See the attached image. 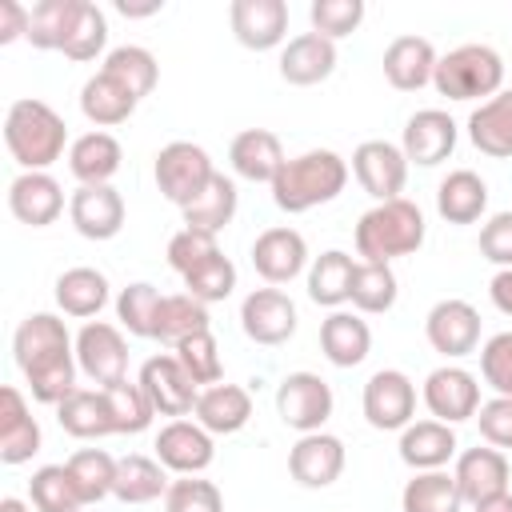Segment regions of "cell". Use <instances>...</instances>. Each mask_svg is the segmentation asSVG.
<instances>
[{"instance_id":"cell-30","label":"cell","mask_w":512,"mask_h":512,"mask_svg":"<svg viewBox=\"0 0 512 512\" xmlns=\"http://www.w3.org/2000/svg\"><path fill=\"white\" fill-rule=\"evenodd\" d=\"M368 348H372L368 320H360L356 312H340V308L324 316V324H320V352H324L328 364L356 368V364H364Z\"/></svg>"},{"instance_id":"cell-58","label":"cell","mask_w":512,"mask_h":512,"mask_svg":"<svg viewBox=\"0 0 512 512\" xmlns=\"http://www.w3.org/2000/svg\"><path fill=\"white\" fill-rule=\"evenodd\" d=\"M488 296H492V304H496L504 316H512V268H500V272L492 276Z\"/></svg>"},{"instance_id":"cell-37","label":"cell","mask_w":512,"mask_h":512,"mask_svg":"<svg viewBox=\"0 0 512 512\" xmlns=\"http://www.w3.org/2000/svg\"><path fill=\"white\" fill-rule=\"evenodd\" d=\"M56 304L64 316H76V320H92L100 316V308L108 304V276L100 268H68L60 272L56 280Z\"/></svg>"},{"instance_id":"cell-42","label":"cell","mask_w":512,"mask_h":512,"mask_svg":"<svg viewBox=\"0 0 512 512\" xmlns=\"http://www.w3.org/2000/svg\"><path fill=\"white\" fill-rule=\"evenodd\" d=\"M100 72H108L112 80H120L136 100H144V96L156 88V80H160L156 56H152L148 48H140V44H120V48H112V52L104 56V68H100Z\"/></svg>"},{"instance_id":"cell-35","label":"cell","mask_w":512,"mask_h":512,"mask_svg":"<svg viewBox=\"0 0 512 512\" xmlns=\"http://www.w3.org/2000/svg\"><path fill=\"white\" fill-rule=\"evenodd\" d=\"M168 468L156 460V456H120L116 460V484H112V496L124 500V504H152L168 492Z\"/></svg>"},{"instance_id":"cell-12","label":"cell","mask_w":512,"mask_h":512,"mask_svg":"<svg viewBox=\"0 0 512 512\" xmlns=\"http://www.w3.org/2000/svg\"><path fill=\"white\" fill-rule=\"evenodd\" d=\"M420 396H424V408L432 412V420L460 424V420H472L480 408V380L460 364H440L424 376Z\"/></svg>"},{"instance_id":"cell-29","label":"cell","mask_w":512,"mask_h":512,"mask_svg":"<svg viewBox=\"0 0 512 512\" xmlns=\"http://www.w3.org/2000/svg\"><path fill=\"white\" fill-rule=\"evenodd\" d=\"M120 160H124V148L112 132H84L68 144V172L80 180V184H112V176L120 172Z\"/></svg>"},{"instance_id":"cell-31","label":"cell","mask_w":512,"mask_h":512,"mask_svg":"<svg viewBox=\"0 0 512 512\" xmlns=\"http://www.w3.org/2000/svg\"><path fill=\"white\" fill-rule=\"evenodd\" d=\"M468 140L492 160L512 156V88H500L468 116Z\"/></svg>"},{"instance_id":"cell-15","label":"cell","mask_w":512,"mask_h":512,"mask_svg":"<svg viewBox=\"0 0 512 512\" xmlns=\"http://www.w3.org/2000/svg\"><path fill=\"white\" fill-rule=\"evenodd\" d=\"M68 220L84 240H112L124 228V196L112 184H80L68 196Z\"/></svg>"},{"instance_id":"cell-20","label":"cell","mask_w":512,"mask_h":512,"mask_svg":"<svg viewBox=\"0 0 512 512\" xmlns=\"http://www.w3.org/2000/svg\"><path fill=\"white\" fill-rule=\"evenodd\" d=\"M8 212L28 228H48L64 212V188L52 172H20L8 184Z\"/></svg>"},{"instance_id":"cell-17","label":"cell","mask_w":512,"mask_h":512,"mask_svg":"<svg viewBox=\"0 0 512 512\" xmlns=\"http://www.w3.org/2000/svg\"><path fill=\"white\" fill-rule=\"evenodd\" d=\"M308 264V240L288 228V224H276V228H264L256 240H252V268L276 288V284H288L304 272Z\"/></svg>"},{"instance_id":"cell-5","label":"cell","mask_w":512,"mask_h":512,"mask_svg":"<svg viewBox=\"0 0 512 512\" xmlns=\"http://www.w3.org/2000/svg\"><path fill=\"white\" fill-rule=\"evenodd\" d=\"M436 92L448 100H492L504 84V60L488 44H460L436 60Z\"/></svg>"},{"instance_id":"cell-22","label":"cell","mask_w":512,"mask_h":512,"mask_svg":"<svg viewBox=\"0 0 512 512\" xmlns=\"http://www.w3.org/2000/svg\"><path fill=\"white\" fill-rule=\"evenodd\" d=\"M400 148H404L408 164L432 168V164L452 156V148H456V120L448 112H440V108H420L416 116H408Z\"/></svg>"},{"instance_id":"cell-60","label":"cell","mask_w":512,"mask_h":512,"mask_svg":"<svg viewBox=\"0 0 512 512\" xmlns=\"http://www.w3.org/2000/svg\"><path fill=\"white\" fill-rule=\"evenodd\" d=\"M0 512H28V504L16 500V496H4V500H0Z\"/></svg>"},{"instance_id":"cell-7","label":"cell","mask_w":512,"mask_h":512,"mask_svg":"<svg viewBox=\"0 0 512 512\" xmlns=\"http://www.w3.org/2000/svg\"><path fill=\"white\" fill-rule=\"evenodd\" d=\"M332 408H336V396H332L328 380L316 376V372H288L276 388V412L300 436L304 432H324Z\"/></svg>"},{"instance_id":"cell-36","label":"cell","mask_w":512,"mask_h":512,"mask_svg":"<svg viewBox=\"0 0 512 512\" xmlns=\"http://www.w3.org/2000/svg\"><path fill=\"white\" fill-rule=\"evenodd\" d=\"M236 208H240V192H236V184H232L224 172H216V176H212V184H208V188H204L188 208H180V216H184V228H196V232L220 236V232L232 224Z\"/></svg>"},{"instance_id":"cell-47","label":"cell","mask_w":512,"mask_h":512,"mask_svg":"<svg viewBox=\"0 0 512 512\" xmlns=\"http://www.w3.org/2000/svg\"><path fill=\"white\" fill-rule=\"evenodd\" d=\"M104 44H108V20H104V12H100L96 4H88V0H80V8H76V16H72V28H68L60 52H64L68 60L84 64V60H96V56L104 52Z\"/></svg>"},{"instance_id":"cell-25","label":"cell","mask_w":512,"mask_h":512,"mask_svg":"<svg viewBox=\"0 0 512 512\" xmlns=\"http://www.w3.org/2000/svg\"><path fill=\"white\" fill-rule=\"evenodd\" d=\"M336 72V44L320 32H300L280 48V76L296 88H312Z\"/></svg>"},{"instance_id":"cell-23","label":"cell","mask_w":512,"mask_h":512,"mask_svg":"<svg viewBox=\"0 0 512 512\" xmlns=\"http://www.w3.org/2000/svg\"><path fill=\"white\" fill-rule=\"evenodd\" d=\"M40 452V424L16 384L0 388V460L4 464H28Z\"/></svg>"},{"instance_id":"cell-59","label":"cell","mask_w":512,"mask_h":512,"mask_svg":"<svg viewBox=\"0 0 512 512\" xmlns=\"http://www.w3.org/2000/svg\"><path fill=\"white\" fill-rule=\"evenodd\" d=\"M472 512H512V492H500L492 500H480V504H472Z\"/></svg>"},{"instance_id":"cell-9","label":"cell","mask_w":512,"mask_h":512,"mask_svg":"<svg viewBox=\"0 0 512 512\" xmlns=\"http://www.w3.org/2000/svg\"><path fill=\"white\" fill-rule=\"evenodd\" d=\"M76 364L92 384H116L128 380V340L108 320H88L76 332Z\"/></svg>"},{"instance_id":"cell-43","label":"cell","mask_w":512,"mask_h":512,"mask_svg":"<svg viewBox=\"0 0 512 512\" xmlns=\"http://www.w3.org/2000/svg\"><path fill=\"white\" fill-rule=\"evenodd\" d=\"M400 296V284H396V272L392 264H356V276H352V308L364 312V316H380L396 304Z\"/></svg>"},{"instance_id":"cell-55","label":"cell","mask_w":512,"mask_h":512,"mask_svg":"<svg viewBox=\"0 0 512 512\" xmlns=\"http://www.w3.org/2000/svg\"><path fill=\"white\" fill-rule=\"evenodd\" d=\"M476 424H480V436L484 444L492 448H512V396H492L476 408Z\"/></svg>"},{"instance_id":"cell-18","label":"cell","mask_w":512,"mask_h":512,"mask_svg":"<svg viewBox=\"0 0 512 512\" xmlns=\"http://www.w3.org/2000/svg\"><path fill=\"white\" fill-rule=\"evenodd\" d=\"M288 472L300 488H328L344 472V440L332 432H304L288 452Z\"/></svg>"},{"instance_id":"cell-41","label":"cell","mask_w":512,"mask_h":512,"mask_svg":"<svg viewBox=\"0 0 512 512\" xmlns=\"http://www.w3.org/2000/svg\"><path fill=\"white\" fill-rule=\"evenodd\" d=\"M76 492L84 504H100L104 496H112V484H116V456H108L104 448H80L64 460Z\"/></svg>"},{"instance_id":"cell-44","label":"cell","mask_w":512,"mask_h":512,"mask_svg":"<svg viewBox=\"0 0 512 512\" xmlns=\"http://www.w3.org/2000/svg\"><path fill=\"white\" fill-rule=\"evenodd\" d=\"M28 496L36 512H84V500L64 464H44L28 480Z\"/></svg>"},{"instance_id":"cell-45","label":"cell","mask_w":512,"mask_h":512,"mask_svg":"<svg viewBox=\"0 0 512 512\" xmlns=\"http://www.w3.org/2000/svg\"><path fill=\"white\" fill-rule=\"evenodd\" d=\"M80 0H40L32 4V16H28V44L40 48V52H60L64 48V36L72 28V16H76Z\"/></svg>"},{"instance_id":"cell-50","label":"cell","mask_w":512,"mask_h":512,"mask_svg":"<svg viewBox=\"0 0 512 512\" xmlns=\"http://www.w3.org/2000/svg\"><path fill=\"white\" fill-rule=\"evenodd\" d=\"M180 280H184V292L188 296H196L200 304H216V300H228L232 296V288H236V264L224 252H216V256H208L204 264H196Z\"/></svg>"},{"instance_id":"cell-28","label":"cell","mask_w":512,"mask_h":512,"mask_svg":"<svg viewBox=\"0 0 512 512\" xmlns=\"http://www.w3.org/2000/svg\"><path fill=\"white\" fill-rule=\"evenodd\" d=\"M456 432L444 420H412L400 432V460L412 472H436L456 456Z\"/></svg>"},{"instance_id":"cell-52","label":"cell","mask_w":512,"mask_h":512,"mask_svg":"<svg viewBox=\"0 0 512 512\" xmlns=\"http://www.w3.org/2000/svg\"><path fill=\"white\" fill-rule=\"evenodd\" d=\"M164 512H224V496L204 476H180L164 492Z\"/></svg>"},{"instance_id":"cell-14","label":"cell","mask_w":512,"mask_h":512,"mask_svg":"<svg viewBox=\"0 0 512 512\" xmlns=\"http://www.w3.org/2000/svg\"><path fill=\"white\" fill-rule=\"evenodd\" d=\"M240 328L248 340L264 344V348H276L284 340H292L296 332V304L288 292L280 288H256L244 296L240 304Z\"/></svg>"},{"instance_id":"cell-21","label":"cell","mask_w":512,"mask_h":512,"mask_svg":"<svg viewBox=\"0 0 512 512\" xmlns=\"http://www.w3.org/2000/svg\"><path fill=\"white\" fill-rule=\"evenodd\" d=\"M456 488L464 496V504H480V500H492L500 492H508V480H512V468H508V456L492 444L484 448H468L456 456Z\"/></svg>"},{"instance_id":"cell-8","label":"cell","mask_w":512,"mask_h":512,"mask_svg":"<svg viewBox=\"0 0 512 512\" xmlns=\"http://www.w3.org/2000/svg\"><path fill=\"white\" fill-rule=\"evenodd\" d=\"M136 384L144 388L148 404L156 408V416H172V420H184L196 400H200V384L184 372V364L172 356V352H160V356H148Z\"/></svg>"},{"instance_id":"cell-49","label":"cell","mask_w":512,"mask_h":512,"mask_svg":"<svg viewBox=\"0 0 512 512\" xmlns=\"http://www.w3.org/2000/svg\"><path fill=\"white\" fill-rule=\"evenodd\" d=\"M172 356L184 364V372L196 380V384H204V388H212V384H220L224 380V364H220V344H216V336H212V328H204V332H192V336H184L176 348H172Z\"/></svg>"},{"instance_id":"cell-4","label":"cell","mask_w":512,"mask_h":512,"mask_svg":"<svg viewBox=\"0 0 512 512\" xmlns=\"http://www.w3.org/2000/svg\"><path fill=\"white\" fill-rule=\"evenodd\" d=\"M424 244V212L412 200H384L372 204L356 220V256L364 264H392L412 256Z\"/></svg>"},{"instance_id":"cell-2","label":"cell","mask_w":512,"mask_h":512,"mask_svg":"<svg viewBox=\"0 0 512 512\" xmlns=\"http://www.w3.org/2000/svg\"><path fill=\"white\" fill-rule=\"evenodd\" d=\"M4 144H8V156L24 172H48L64 156L68 124H64V116L52 104H44L36 96H24V100H12L8 104Z\"/></svg>"},{"instance_id":"cell-10","label":"cell","mask_w":512,"mask_h":512,"mask_svg":"<svg viewBox=\"0 0 512 512\" xmlns=\"http://www.w3.org/2000/svg\"><path fill=\"white\" fill-rule=\"evenodd\" d=\"M416 416V384L400 368H380L364 384V420L380 432H404Z\"/></svg>"},{"instance_id":"cell-53","label":"cell","mask_w":512,"mask_h":512,"mask_svg":"<svg viewBox=\"0 0 512 512\" xmlns=\"http://www.w3.org/2000/svg\"><path fill=\"white\" fill-rule=\"evenodd\" d=\"M480 376L496 396H512V332H496L484 340Z\"/></svg>"},{"instance_id":"cell-40","label":"cell","mask_w":512,"mask_h":512,"mask_svg":"<svg viewBox=\"0 0 512 512\" xmlns=\"http://www.w3.org/2000/svg\"><path fill=\"white\" fill-rule=\"evenodd\" d=\"M400 508L404 512H460L464 496L456 488V476L436 468V472H416L404 492H400Z\"/></svg>"},{"instance_id":"cell-3","label":"cell","mask_w":512,"mask_h":512,"mask_svg":"<svg viewBox=\"0 0 512 512\" xmlns=\"http://www.w3.org/2000/svg\"><path fill=\"white\" fill-rule=\"evenodd\" d=\"M344 184H348V160L332 148H312V152L284 160V168L276 172V180L268 188H272L276 208L296 216V212L336 200L344 192Z\"/></svg>"},{"instance_id":"cell-16","label":"cell","mask_w":512,"mask_h":512,"mask_svg":"<svg viewBox=\"0 0 512 512\" xmlns=\"http://www.w3.org/2000/svg\"><path fill=\"white\" fill-rule=\"evenodd\" d=\"M216 456L212 432L196 420H168L156 432V460L176 476H200Z\"/></svg>"},{"instance_id":"cell-39","label":"cell","mask_w":512,"mask_h":512,"mask_svg":"<svg viewBox=\"0 0 512 512\" xmlns=\"http://www.w3.org/2000/svg\"><path fill=\"white\" fill-rule=\"evenodd\" d=\"M212 328L208 320V304H200L196 296L188 292H172V296H160V308H156V324H152V340L160 344H180L184 336L192 332H204Z\"/></svg>"},{"instance_id":"cell-13","label":"cell","mask_w":512,"mask_h":512,"mask_svg":"<svg viewBox=\"0 0 512 512\" xmlns=\"http://www.w3.org/2000/svg\"><path fill=\"white\" fill-rule=\"evenodd\" d=\"M424 336H428V344H432L440 356L460 360V356H468V352L480 348V312H476L468 300L448 296V300H440V304L428 308V316H424Z\"/></svg>"},{"instance_id":"cell-6","label":"cell","mask_w":512,"mask_h":512,"mask_svg":"<svg viewBox=\"0 0 512 512\" xmlns=\"http://www.w3.org/2000/svg\"><path fill=\"white\" fill-rule=\"evenodd\" d=\"M152 176H156V188L168 204L176 208H188L216 176V164L212 156L192 144V140H172L156 152V164H152Z\"/></svg>"},{"instance_id":"cell-24","label":"cell","mask_w":512,"mask_h":512,"mask_svg":"<svg viewBox=\"0 0 512 512\" xmlns=\"http://www.w3.org/2000/svg\"><path fill=\"white\" fill-rule=\"evenodd\" d=\"M284 144L276 132L268 128H244L232 136V148H228V164L240 180L248 184H272L276 172L284 168Z\"/></svg>"},{"instance_id":"cell-48","label":"cell","mask_w":512,"mask_h":512,"mask_svg":"<svg viewBox=\"0 0 512 512\" xmlns=\"http://www.w3.org/2000/svg\"><path fill=\"white\" fill-rule=\"evenodd\" d=\"M156 308H160V288H156V284H148V280H136V284L120 288V296H116L120 328H124L128 336H140V340H152Z\"/></svg>"},{"instance_id":"cell-26","label":"cell","mask_w":512,"mask_h":512,"mask_svg":"<svg viewBox=\"0 0 512 512\" xmlns=\"http://www.w3.org/2000/svg\"><path fill=\"white\" fill-rule=\"evenodd\" d=\"M436 48L432 40L424 36H396L388 48H384V80L396 88V92H416L424 84H432L436 76Z\"/></svg>"},{"instance_id":"cell-1","label":"cell","mask_w":512,"mask_h":512,"mask_svg":"<svg viewBox=\"0 0 512 512\" xmlns=\"http://www.w3.org/2000/svg\"><path fill=\"white\" fill-rule=\"evenodd\" d=\"M12 352H16V368L28 380L32 400L56 408L76 388V368H80L76 364V340L68 336V328L56 312L24 316L16 336H12Z\"/></svg>"},{"instance_id":"cell-57","label":"cell","mask_w":512,"mask_h":512,"mask_svg":"<svg viewBox=\"0 0 512 512\" xmlns=\"http://www.w3.org/2000/svg\"><path fill=\"white\" fill-rule=\"evenodd\" d=\"M28 16H32V8H24L20 0H0V44L28 36Z\"/></svg>"},{"instance_id":"cell-46","label":"cell","mask_w":512,"mask_h":512,"mask_svg":"<svg viewBox=\"0 0 512 512\" xmlns=\"http://www.w3.org/2000/svg\"><path fill=\"white\" fill-rule=\"evenodd\" d=\"M100 392H104V400H108L112 428H116L120 436H136V432H144V428L152 424L156 408L148 404V396H144L140 384H132V380H116V384H104Z\"/></svg>"},{"instance_id":"cell-38","label":"cell","mask_w":512,"mask_h":512,"mask_svg":"<svg viewBox=\"0 0 512 512\" xmlns=\"http://www.w3.org/2000/svg\"><path fill=\"white\" fill-rule=\"evenodd\" d=\"M352 276H356V260L348 256V252H340V248H328V252H320L316 260H312V268H308V296H312V304H320V308H340V304H348V296H352Z\"/></svg>"},{"instance_id":"cell-19","label":"cell","mask_w":512,"mask_h":512,"mask_svg":"<svg viewBox=\"0 0 512 512\" xmlns=\"http://www.w3.org/2000/svg\"><path fill=\"white\" fill-rule=\"evenodd\" d=\"M228 20H232V36L252 52L280 48L288 36V4L284 0H232Z\"/></svg>"},{"instance_id":"cell-33","label":"cell","mask_w":512,"mask_h":512,"mask_svg":"<svg viewBox=\"0 0 512 512\" xmlns=\"http://www.w3.org/2000/svg\"><path fill=\"white\" fill-rule=\"evenodd\" d=\"M488 208V184L472 168H456L436 188V212L448 224H476Z\"/></svg>"},{"instance_id":"cell-27","label":"cell","mask_w":512,"mask_h":512,"mask_svg":"<svg viewBox=\"0 0 512 512\" xmlns=\"http://www.w3.org/2000/svg\"><path fill=\"white\" fill-rule=\"evenodd\" d=\"M192 416L212 436H232L252 420V392L244 384H224L220 380L212 388H200V400H196Z\"/></svg>"},{"instance_id":"cell-54","label":"cell","mask_w":512,"mask_h":512,"mask_svg":"<svg viewBox=\"0 0 512 512\" xmlns=\"http://www.w3.org/2000/svg\"><path fill=\"white\" fill-rule=\"evenodd\" d=\"M216 252H220L216 236L196 232V228H180V232L168 240V264H172V272H180V276H188L196 264H204V260L216 256Z\"/></svg>"},{"instance_id":"cell-34","label":"cell","mask_w":512,"mask_h":512,"mask_svg":"<svg viewBox=\"0 0 512 512\" xmlns=\"http://www.w3.org/2000/svg\"><path fill=\"white\" fill-rule=\"evenodd\" d=\"M136 104H140V100H136L120 80H112L108 72L88 76L84 88H80V112H84V120H92L96 128H116V124H124V120L136 112Z\"/></svg>"},{"instance_id":"cell-56","label":"cell","mask_w":512,"mask_h":512,"mask_svg":"<svg viewBox=\"0 0 512 512\" xmlns=\"http://www.w3.org/2000/svg\"><path fill=\"white\" fill-rule=\"evenodd\" d=\"M480 256L496 268H512V212H496L480 228Z\"/></svg>"},{"instance_id":"cell-51","label":"cell","mask_w":512,"mask_h":512,"mask_svg":"<svg viewBox=\"0 0 512 512\" xmlns=\"http://www.w3.org/2000/svg\"><path fill=\"white\" fill-rule=\"evenodd\" d=\"M308 16H312V32H320L324 40L336 44V40H344V36H352L360 28L364 0H312Z\"/></svg>"},{"instance_id":"cell-11","label":"cell","mask_w":512,"mask_h":512,"mask_svg":"<svg viewBox=\"0 0 512 512\" xmlns=\"http://www.w3.org/2000/svg\"><path fill=\"white\" fill-rule=\"evenodd\" d=\"M352 176L360 180V188L384 204V200H400L404 184H408V156L400 144L392 140H364L352 152Z\"/></svg>"},{"instance_id":"cell-32","label":"cell","mask_w":512,"mask_h":512,"mask_svg":"<svg viewBox=\"0 0 512 512\" xmlns=\"http://www.w3.org/2000/svg\"><path fill=\"white\" fill-rule=\"evenodd\" d=\"M56 420L68 436L76 440H100V436H112V412H108V400L100 388H72L60 404H56Z\"/></svg>"}]
</instances>
